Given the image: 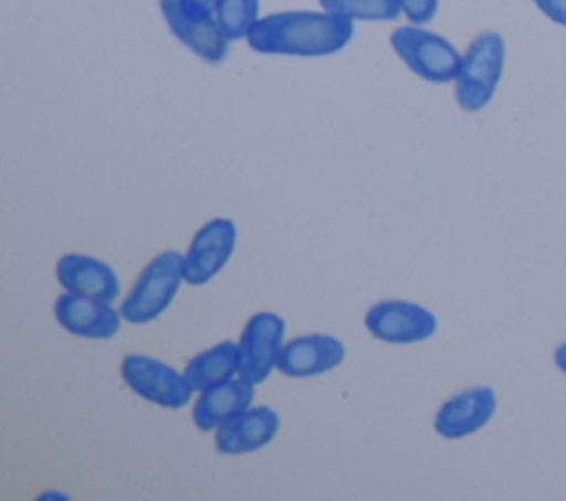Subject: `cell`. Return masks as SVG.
I'll use <instances>...</instances> for the list:
<instances>
[{"mask_svg": "<svg viewBox=\"0 0 566 501\" xmlns=\"http://www.w3.org/2000/svg\"><path fill=\"white\" fill-rule=\"evenodd\" d=\"M354 35L345 15L316 11H281L259 18L248 31V44L265 55L321 57L340 51Z\"/></svg>", "mask_w": 566, "mask_h": 501, "instance_id": "obj_1", "label": "cell"}, {"mask_svg": "<svg viewBox=\"0 0 566 501\" xmlns=\"http://www.w3.org/2000/svg\"><path fill=\"white\" fill-rule=\"evenodd\" d=\"M186 256L166 249L157 254L137 276L119 305V313L130 324H146L159 318L186 280Z\"/></svg>", "mask_w": 566, "mask_h": 501, "instance_id": "obj_2", "label": "cell"}, {"mask_svg": "<svg viewBox=\"0 0 566 501\" xmlns=\"http://www.w3.org/2000/svg\"><path fill=\"white\" fill-rule=\"evenodd\" d=\"M504 40L495 31H482L469 44L455 77V102L462 110L475 113L491 102L504 71Z\"/></svg>", "mask_w": 566, "mask_h": 501, "instance_id": "obj_3", "label": "cell"}, {"mask_svg": "<svg viewBox=\"0 0 566 501\" xmlns=\"http://www.w3.org/2000/svg\"><path fill=\"white\" fill-rule=\"evenodd\" d=\"M391 46L398 57L422 79L444 84L458 77L462 55L455 46L433 31L420 26H398L391 33Z\"/></svg>", "mask_w": 566, "mask_h": 501, "instance_id": "obj_4", "label": "cell"}, {"mask_svg": "<svg viewBox=\"0 0 566 501\" xmlns=\"http://www.w3.org/2000/svg\"><path fill=\"white\" fill-rule=\"evenodd\" d=\"M119 375L130 391L164 408L186 406L195 391L184 373L150 355H126L119 364Z\"/></svg>", "mask_w": 566, "mask_h": 501, "instance_id": "obj_5", "label": "cell"}, {"mask_svg": "<svg viewBox=\"0 0 566 501\" xmlns=\"http://www.w3.org/2000/svg\"><path fill=\"white\" fill-rule=\"evenodd\" d=\"M161 13L172 35L203 62L219 64L226 57L228 38L210 11L188 0H161Z\"/></svg>", "mask_w": 566, "mask_h": 501, "instance_id": "obj_6", "label": "cell"}, {"mask_svg": "<svg viewBox=\"0 0 566 501\" xmlns=\"http://www.w3.org/2000/svg\"><path fill=\"white\" fill-rule=\"evenodd\" d=\"M285 333V322L272 311L254 313L237 342L239 347V377L250 384H261L268 380L276 366L281 353V340Z\"/></svg>", "mask_w": 566, "mask_h": 501, "instance_id": "obj_7", "label": "cell"}, {"mask_svg": "<svg viewBox=\"0 0 566 501\" xmlns=\"http://www.w3.org/2000/svg\"><path fill=\"white\" fill-rule=\"evenodd\" d=\"M367 331L389 344H413L436 333V316L416 302L380 300L365 313Z\"/></svg>", "mask_w": 566, "mask_h": 501, "instance_id": "obj_8", "label": "cell"}, {"mask_svg": "<svg viewBox=\"0 0 566 501\" xmlns=\"http://www.w3.org/2000/svg\"><path fill=\"white\" fill-rule=\"evenodd\" d=\"M237 245V227L230 218H212L203 223L192 241L186 256V283L206 285L214 278L230 260Z\"/></svg>", "mask_w": 566, "mask_h": 501, "instance_id": "obj_9", "label": "cell"}, {"mask_svg": "<svg viewBox=\"0 0 566 501\" xmlns=\"http://www.w3.org/2000/svg\"><path fill=\"white\" fill-rule=\"evenodd\" d=\"M497 406L495 391L491 386H471L451 395L436 413L433 428L444 439H462L478 433L489 424Z\"/></svg>", "mask_w": 566, "mask_h": 501, "instance_id": "obj_10", "label": "cell"}, {"mask_svg": "<svg viewBox=\"0 0 566 501\" xmlns=\"http://www.w3.org/2000/svg\"><path fill=\"white\" fill-rule=\"evenodd\" d=\"M55 320L73 335L104 340L113 338L119 331L122 313L111 307V302L102 298L80 296L73 291H64L57 296L53 307Z\"/></svg>", "mask_w": 566, "mask_h": 501, "instance_id": "obj_11", "label": "cell"}, {"mask_svg": "<svg viewBox=\"0 0 566 501\" xmlns=\"http://www.w3.org/2000/svg\"><path fill=\"white\" fill-rule=\"evenodd\" d=\"M345 358V344L327 333H307L281 347L276 369L285 377H312L336 369Z\"/></svg>", "mask_w": 566, "mask_h": 501, "instance_id": "obj_12", "label": "cell"}, {"mask_svg": "<svg viewBox=\"0 0 566 501\" xmlns=\"http://www.w3.org/2000/svg\"><path fill=\"white\" fill-rule=\"evenodd\" d=\"M279 430V415L270 406H252L217 428L214 446L221 455H248L268 446Z\"/></svg>", "mask_w": 566, "mask_h": 501, "instance_id": "obj_13", "label": "cell"}, {"mask_svg": "<svg viewBox=\"0 0 566 501\" xmlns=\"http://www.w3.org/2000/svg\"><path fill=\"white\" fill-rule=\"evenodd\" d=\"M55 276L57 283L73 294L80 296H91V298H102L106 302H113L119 294V280L115 271L84 254H64L57 265H55Z\"/></svg>", "mask_w": 566, "mask_h": 501, "instance_id": "obj_14", "label": "cell"}, {"mask_svg": "<svg viewBox=\"0 0 566 501\" xmlns=\"http://www.w3.org/2000/svg\"><path fill=\"white\" fill-rule=\"evenodd\" d=\"M252 397H254V384L245 382L243 377L239 380L230 377L226 382H219L201 391V395L195 399L192 422L199 430L219 428L230 417L250 408Z\"/></svg>", "mask_w": 566, "mask_h": 501, "instance_id": "obj_15", "label": "cell"}, {"mask_svg": "<svg viewBox=\"0 0 566 501\" xmlns=\"http://www.w3.org/2000/svg\"><path fill=\"white\" fill-rule=\"evenodd\" d=\"M239 373V347L230 340H223L197 355L186 364V380L195 391H206L219 382L230 380Z\"/></svg>", "mask_w": 566, "mask_h": 501, "instance_id": "obj_16", "label": "cell"}, {"mask_svg": "<svg viewBox=\"0 0 566 501\" xmlns=\"http://www.w3.org/2000/svg\"><path fill=\"white\" fill-rule=\"evenodd\" d=\"M329 13L345 15L349 20H396L402 11L400 0H318Z\"/></svg>", "mask_w": 566, "mask_h": 501, "instance_id": "obj_17", "label": "cell"}, {"mask_svg": "<svg viewBox=\"0 0 566 501\" xmlns=\"http://www.w3.org/2000/svg\"><path fill=\"white\" fill-rule=\"evenodd\" d=\"M259 0H217L214 20L228 40L245 38L259 20Z\"/></svg>", "mask_w": 566, "mask_h": 501, "instance_id": "obj_18", "label": "cell"}, {"mask_svg": "<svg viewBox=\"0 0 566 501\" xmlns=\"http://www.w3.org/2000/svg\"><path fill=\"white\" fill-rule=\"evenodd\" d=\"M400 7L413 24H424L436 15L438 0H400Z\"/></svg>", "mask_w": 566, "mask_h": 501, "instance_id": "obj_19", "label": "cell"}, {"mask_svg": "<svg viewBox=\"0 0 566 501\" xmlns=\"http://www.w3.org/2000/svg\"><path fill=\"white\" fill-rule=\"evenodd\" d=\"M533 4L555 24L566 26V0H533Z\"/></svg>", "mask_w": 566, "mask_h": 501, "instance_id": "obj_20", "label": "cell"}, {"mask_svg": "<svg viewBox=\"0 0 566 501\" xmlns=\"http://www.w3.org/2000/svg\"><path fill=\"white\" fill-rule=\"evenodd\" d=\"M553 360H555V366L566 375V342H564V344H559V347L555 349Z\"/></svg>", "mask_w": 566, "mask_h": 501, "instance_id": "obj_21", "label": "cell"}]
</instances>
